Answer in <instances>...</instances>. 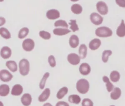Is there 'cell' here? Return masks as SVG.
Instances as JSON below:
<instances>
[{"mask_svg": "<svg viewBox=\"0 0 125 106\" xmlns=\"http://www.w3.org/2000/svg\"><path fill=\"white\" fill-rule=\"evenodd\" d=\"M114 106V105H111V106Z\"/></svg>", "mask_w": 125, "mask_h": 106, "instance_id": "obj_42", "label": "cell"}, {"mask_svg": "<svg viewBox=\"0 0 125 106\" xmlns=\"http://www.w3.org/2000/svg\"><path fill=\"white\" fill-rule=\"evenodd\" d=\"M103 81L105 83L106 89L108 92H110L113 90L114 85L110 82L109 78L106 76H104L103 77Z\"/></svg>", "mask_w": 125, "mask_h": 106, "instance_id": "obj_23", "label": "cell"}, {"mask_svg": "<svg viewBox=\"0 0 125 106\" xmlns=\"http://www.w3.org/2000/svg\"><path fill=\"white\" fill-rule=\"evenodd\" d=\"M79 53L81 59H84L87 55V47L84 44H82L79 48Z\"/></svg>", "mask_w": 125, "mask_h": 106, "instance_id": "obj_22", "label": "cell"}, {"mask_svg": "<svg viewBox=\"0 0 125 106\" xmlns=\"http://www.w3.org/2000/svg\"><path fill=\"white\" fill-rule=\"evenodd\" d=\"M13 75L7 70L2 69L0 71V78L1 81L8 82L13 78Z\"/></svg>", "mask_w": 125, "mask_h": 106, "instance_id": "obj_7", "label": "cell"}, {"mask_svg": "<svg viewBox=\"0 0 125 106\" xmlns=\"http://www.w3.org/2000/svg\"><path fill=\"white\" fill-rule=\"evenodd\" d=\"M79 71L83 75H87L91 71L90 66L87 63H82L79 67Z\"/></svg>", "mask_w": 125, "mask_h": 106, "instance_id": "obj_9", "label": "cell"}, {"mask_svg": "<svg viewBox=\"0 0 125 106\" xmlns=\"http://www.w3.org/2000/svg\"><path fill=\"white\" fill-rule=\"evenodd\" d=\"M22 46L25 51L29 52L34 49L35 43L33 40L31 39H26L23 41Z\"/></svg>", "mask_w": 125, "mask_h": 106, "instance_id": "obj_5", "label": "cell"}, {"mask_svg": "<svg viewBox=\"0 0 125 106\" xmlns=\"http://www.w3.org/2000/svg\"><path fill=\"white\" fill-rule=\"evenodd\" d=\"M29 33V29L27 27H23L20 29L18 34V38L21 39L24 38Z\"/></svg>", "mask_w": 125, "mask_h": 106, "instance_id": "obj_31", "label": "cell"}, {"mask_svg": "<svg viewBox=\"0 0 125 106\" xmlns=\"http://www.w3.org/2000/svg\"><path fill=\"white\" fill-rule=\"evenodd\" d=\"M0 34L2 38L5 39H9L11 38V34L10 32L4 27H1L0 28Z\"/></svg>", "mask_w": 125, "mask_h": 106, "instance_id": "obj_28", "label": "cell"}, {"mask_svg": "<svg viewBox=\"0 0 125 106\" xmlns=\"http://www.w3.org/2000/svg\"><path fill=\"white\" fill-rule=\"evenodd\" d=\"M81 101L80 97L77 94H72L68 97V101L73 104H79Z\"/></svg>", "mask_w": 125, "mask_h": 106, "instance_id": "obj_25", "label": "cell"}, {"mask_svg": "<svg viewBox=\"0 0 125 106\" xmlns=\"http://www.w3.org/2000/svg\"><path fill=\"white\" fill-rule=\"evenodd\" d=\"M121 95V90L119 87H115L113 89L110 94V97L113 100H117Z\"/></svg>", "mask_w": 125, "mask_h": 106, "instance_id": "obj_20", "label": "cell"}, {"mask_svg": "<svg viewBox=\"0 0 125 106\" xmlns=\"http://www.w3.org/2000/svg\"><path fill=\"white\" fill-rule=\"evenodd\" d=\"M22 104L24 106H29L32 102V97L29 93H24L21 99Z\"/></svg>", "mask_w": 125, "mask_h": 106, "instance_id": "obj_14", "label": "cell"}, {"mask_svg": "<svg viewBox=\"0 0 125 106\" xmlns=\"http://www.w3.org/2000/svg\"><path fill=\"white\" fill-rule=\"evenodd\" d=\"M39 35L44 40H49L51 38L50 33L43 30H42L40 31Z\"/></svg>", "mask_w": 125, "mask_h": 106, "instance_id": "obj_33", "label": "cell"}, {"mask_svg": "<svg viewBox=\"0 0 125 106\" xmlns=\"http://www.w3.org/2000/svg\"><path fill=\"white\" fill-rule=\"evenodd\" d=\"M96 8L98 12L103 15L107 14L108 11L107 5L103 1H99L97 3Z\"/></svg>", "mask_w": 125, "mask_h": 106, "instance_id": "obj_4", "label": "cell"}, {"mask_svg": "<svg viewBox=\"0 0 125 106\" xmlns=\"http://www.w3.org/2000/svg\"><path fill=\"white\" fill-rule=\"evenodd\" d=\"M76 89L81 94L86 93L89 89V84L88 81L85 79L79 80L76 83Z\"/></svg>", "mask_w": 125, "mask_h": 106, "instance_id": "obj_1", "label": "cell"}, {"mask_svg": "<svg viewBox=\"0 0 125 106\" xmlns=\"http://www.w3.org/2000/svg\"><path fill=\"white\" fill-rule=\"evenodd\" d=\"M115 2L120 7L125 8V0H115Z\"/></svg>", "mask_w": 125, "mask_h": 106, "instance_id": "obj_37", "label": "cell"}, {"mask_svg": "<svg viewBox=\"0 0 125 106\" xmlns=\"http://www.w3.org/2000/svg\"><path fill=\"white\" fill-rule=\"evenodd\" d=\"M70 0L72 1H78L79 0Z\"/></svg>", "mask_w": 125, "mask_h": 106, "instance_id": "obj_41", "label": "cell"}, {"mask_svg": "<svg viewBox=\"0 0 125 106\" xmlns=\"http://www.w3.org/2000/svg\"><path fill=\"white\" fill-rule=\"evenodd\" d=\"M54 26L56 27L58 26H62L64 27L67 28L68 27V25L66 23V22L65 21L63 20H58L55 21L54 23Z\"/></svg>", "mask_w": 125, "mask_h": 106, "instance_id": "obj_34", "label": "cell"}, {"mask_svg": "<svg viewBox=\"0 0 125 106\" xmlns=\"http://www.w3.org/2000/svg\"><path fill=\"white\" fill-rule=\"evenodd\" d=\"M68 89L67 87L64 86L60 88L58 91L56 97L58 99H62L67 93H68Z\"/></svg>", "mask_w": 125, "mask_h": 106, "instance_id": "obj_24", "label": "cell"}, {"mask_svg": "<svg viewBox=\"0 0 125 106\" xmlns=\"http://www.w3.org/2000/svg\"><path fill=\"white\" fill-rule=\"evenodd\" d=\"M69 43L72 48H76L79 43V39L78 37L76 35H71L69 40Z\"/></svg>", "mask_w": 125, "mask_h": 106, "instance_id": "obj_17", "label": "cell"}, {"mask_svg": "<svg viewBox=\"0 0 125 106\" xmlns=\"http://www.w3.org/2000/svg\"><path fill=\"white\" fill-rule=\"evenodd\" d=\"M90 19L91 22L96 25L101 24L103 21V18L99 14L94 12L91 14Z\"/></svg>", "mask_w": 125, "mask_h": 106, "instance_id": "obj_6", "label": "cell"}, {"mask_svg": "<svg viewBox=\"0 0 125 106\" xmlns=\"http://www.w3.org/2000/svg\"><path fill=\"white\" fill-rule=\"evenodd\" d=\"M23 87L22 86L19 84L15 85L11 90V94L13 96H19L22 93Z\"/></svg>", "mask_w": 125, "mask_h": 106, "instance_id": "obj_16", "label": "cell"}, {"mask_svg": "<svg viewBox=\"0 0 125 106\" xmlns=\"http://www.w3.org/2000/svg\"><path fill=\"white\" fill-rule=\"evenodd\" d=\"M11 49L6 46H3L0 50V56L4 59H7L10 57L11 55Z\"/></svg>", "mask_w": 125, "mask_h": 106, "instance_id": "obj_12", "label": "cell"}, {"mask_svg": "<svg viewBox=\"0 0 125 106\" xmlns=\"http://www.w3.org/2000/svg\"><path fill=\"white\" fill-rule=\"evenodd\" d=\"M101 44V41L100 39L95 38L92 40L89 43V47L92 50H95L99 48Z\"/></svg>", "mask_w": 125, "mask_h": 106, "instance_id": "obj_13", "label": "cell"}, {"mask_svg": "<svg viewBox=\"0 0 125 106\" xmlns=\"http://www.w3.org/2000/svg\"><path fill=\"white\" fill-rule=\"evenodd\" d=\"M50 95V90L48 88H45L38 97V100L40 102H43L46 101Z\"/></svg>", "mask_w": 125, "mask_h": 106, "instance_id": "obj_15", "label": "cell"}, {"mask_svg": "<svg viewBox=\"0 0 125 106\" xmlns=\"http://www.w3.org/2000/svg\"><path fill=\"white\" fill-rule=\"evenodd\" d=\"M5 19L2 17H0V26L2 25L3 24L5 23Z\"/></svg>", "mask_w": 125, "mask_h": 106, "instance_id": "obj_39", "label": "cell"}, {"mask_svg": "<svg viewBox=\"0 0 125 106\" xmlns=\"http://www.w3.org/2000/svg\"><path fill=\"white\" fill-rule=\"evenodd\" d=\"M19 72L22 76L27 75L29 71L30 64L29 61L26 59H21L19 64Z\"/></svg>", "mask_w": 125, "mask_h": 106, "instance_id": "obj_3", "label": "cell"}, {"mask_svg": "<svg viewBox=\"0 0 125 106\" xmlns=\"http://www.w3.org/2000/svg\"><path fill=\"white\" fill-rule=\"evenodd\" d=\"M53 32L54 34L57 35V36H62L66 35L69 32H70V30L67 28H55L53 29Z\"/></svg>", "mask_w": 125, "mask_h": 106, "instance_id": "obj_18", "label": "cell"}, {"mask_svg": "<svg viewBox=\"0 0 125 106\" xmlns=\"http://www.w3.org/2000/svg\"><path fill=\"white\" fill-rule=\"evenodd\" d=\"M116 34L119 37L125 36V22L124 20H121V23L116 29Z\"/></svg>", "mask_w": 125, "mask_h": 106, "instance_id": "obj_11", "label": "cell"}, {"mask_svg": "<svg viewBox=\"0 0 125 106\" xmlns=\"http://www.w3.org/2000/svg\"><path fill=\"white\" fill-rule=\"evenodd\" d=\"M43 106H53L51 104L49 103H45L44 104Z\"/></svg>", "mask_w": 125, "mask_h": 106, "instance_id": "obj_40", "label": "cell"}, {"mask_svg": "<svg viewBox=\"0 0 125 106\" xmlns=\"http://www.w3.org/2000/svg\"><path fill=\"white\" fill-rule=\"evenodd\" d=\"M71 11L75 14H79L82 13L83 8L81 5L79 4H74L71 7Z\"/></svg>", "mask_w": 125, "mask_h": 106, "instance_id": "obj_27", "label": "cell"}, {"mask_svg": "<svg viewBox=\"0 0 125 106\" xmlns=\"http://www.w3.org/2000/svg\"><path fill=\"white\" fill-rule=\"evenodd\" d=\"M6 66L12 72H15L18 69L16 63L14 61H8L6 62Z\"/></svg>", "mask_w": 125, "mask_h": 106, "instance_id": "obj_19", "label": "cell"}, {"mask_svg": "<svg viewBox=\"0 0 125 106\" xmlns=\"http://www.w3.org/2000/svg\"><path fill=\"white\" fill-rule=\"evenodd\" d=\"M49 73L47 72H45L44 73V74L43 75L42 78L40 82V84H39V87L41 89H43L45 86V83H46V81L47 79V78L49 77Z\"/></svg>", "mask_w": 125, "mask_h": 106, "instance_id": "obj_29", "label": "cell"}, {"mask_svg": "<svg viewBox=\"0 0 125 106\" xmlns=\"http://www.w3.org/2000/svg\"><path fill=\"white\" fill-rule=\"evenodd\" d=\"M69 24L70 25V28L72 30L73 32H74L79 30V27L75 20H71L70 21Z\"/></svg>", "mask_w": 125, "mask_h": 106, "instance_id": "obj_32", "label": "cell"}, {"mask_svg": "<svg viewBox=\"0 0 125 106\" xmlns=\"http://www.w3.org/2000/svg\"><path fill=\"white\" fill-rule=\"evenodd\" d=\"M82 106H93V103L90 99L84 98L82 101Z\"/></svg>", "mask_w": 125, "mask_h": 106, "instance_id": "obj_35", "label": "cell"}, {"mask_svg": "<svg viewBox=\"0 0 125 106\" xmlns=\"http://www.w3.org/2000/svg\"><path fill=\"white\" fill-rule=\"evenodd\" d=\"M112 52L110 50H105L102 53V59L104 63H107L109 57L112 54Z\"/></svg>", "mask_w": 125, "mask_h": 106, "instance_id": "obj_30", "label": "cell"}, {"mask_svg": "<svg viewBox=\"0 0 125 106\" xmlns=\"http://www.w3.org/2000/svg\"><path fill=\"white\" fill-rule=\"evenodd\" d=\"M48 63L51 67H54L56 66V61L55 58L53 55H50L48 58Z\"/></svg>", "mask_w": 125, "mask_h": 106, "instance_id": "obj_36", "label": "cell"}, {"mask_svg": "<svg viewBox=\"0 0 125 106\" xmlns=\"http://www.w3.org/2000/svg\"><path fill=\"white\" fill-rule=\"evenodd\" d=\"M113 34L112 30L106 26H101L97 28L95 30V34L97 36L101 38H106L112 36Z\"/></svg>", "mask_w": 125, "mask_h": 106, "instance_id": "obj_2", "label": "cell"}, {"mask_svg": "<svg viewBox=\"0 0 125 106\" xmlns=\"http://www.w3.org/2000/svg\"><path fill=\"white\" fill-rule=\"evenodd\" d=\"M81 58L76 53H70L67 56V60L68 62L74 65L78 64L80 62Z\"/></svg>", "mask_w": 125, "mask_h": 106, "instance_id": "obj_8", "label": "cell"}, {"mask_svg": "<svg viewBox=\"0 0 125 106\" xmlns=\"http://www.w3.org/2000/svg\"><path fill=\"white\" fill-rule=\"evenodd\" d=\"M56 106H69V104L64 101H59L57 103Z\"/></svg>", "mask_w": 125, "mask_h": 106, "instance_id": "obj_38", "label": "cell"}, {"mask_svg": "<svg viewBox=\"0 0 125 106\" xmlns=\"http://www.w3.org/2000/svg\"><path fill=\"white\" fill-rule=\"evenodd\" d=\"M46 16L49 20H55L58 19L60 16V12L56 9H50L47 11Z\"/></svg>", "mask_w": 125, "mask_h": 106, "instance_id": "obj_10", "label": "cell"}, {"mask_svg": "<svg viewBox=\"0 0 125 106\" xmlns=\"http://www.w3.org/2000/svg\"><path fill=\"white\" fill-rule=\"evenodd\" d=\"M10 88L7 85L2 84L0 85V95L1 96H6L8 95Z\"/></svg>", "mask_w": 125, "mask_h": 106, "instance_id": "obj_21", "label": "cell"}, {"mask_svg": "<svg viewBox=\"0 0 125 106\" xmlns=\"http://www.w3.org/2000/svg\"><path fill=\"white\" fill-rule=\"evenodd\" d=\"M110 79L113 82H117L120 78L119 72L116 70L112 71L110 74Z\"/></svg>", "mask_w": 125, "mask_h": 106, "instance_id": "obj_26", "label": "cell"}]
</instances>
